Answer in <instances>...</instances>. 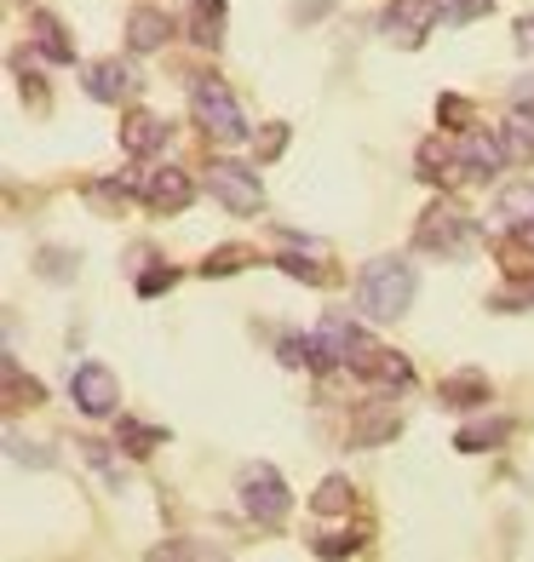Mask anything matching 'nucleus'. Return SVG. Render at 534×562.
<instances>
[{
	"label": "nucleus",
	"mask_w": 534,
	"mask_h": 562,
	"mask_svg": "<svg viewBox=\"0 0 534 562\" xmlns=\"http://www.w3.org/2000/svg\"><path fill=\"white\" fill-rule=\"evenodd\" d=\"M133 69H126L121 58H104L87 69V98H98V104H121V98H133Z\"/></svg>",
	"instance_id": "15"
},
{
	"label": "nucleus",
	"mask_w": 534,
	"mask_h": 562,
	"mask_svg": "<svg viewBox=\"0 0 534 562\" xmlns=\"http://www.w3.org/2000/svg\"><path fill=\"white\" fill-rule=\"evenodd\" d=\"M397 430H402L397 402H363L351 414V448H386Z\"/></svg>",
	"instance_id": "12"
},
{
	"label": "nucleus",
	"mask_w": 534,
	"mask_h": 562,
	"mask_svg": "<svg viewBox=\"0 0 534 562\" xmlns=\"http://www.w3.org/2000/svg\"><path fill=\"white\" fill-rule=\"evenodd\" d=\"M494 252H500V265L512 276H534V236H529V229H523V236H500Z\"/></svg>",
	"instance_id": "24"
},
{
	"label": "nucleus",
	"mask_w": 534,
	"mask_h": 562,
	"mask_svg": "<svg viewBox=\"0 0 534 562\" xmlns=\"http://www.w3.org/2000/svg\"><path fill=\"white\" fill-rule=\"evenodd\" d=\"M69 396H75V407H81L87 419H110L115 402H121V379L104 362H81L69 373Z\"/></svg>",
	"instance_id": "6"
},
{
	"label": "nucleus",
	"mask_w": 534,
	"mask_h": 562,
	"mask_svg": "<svg viewBox=\"0 0 534 562\" xmlns=\"http://www.w3.org/2000/svg\"><path fill=\"white\" fill-rule=\"evenodd\" d=\"M190 110L219 144H242L247 138V121H242L236 98H231V87H224L219 75H201V81L190 87Z\"/></svg>",
	"instance_id": "3"
},
{
	"label": "nucleus",
	"mask_w": 534,
	"mask_h": 562,
	"mask_svg": "<svg viewBox=\"0 0 534 562\" xmlns=\"http://www.w3.org/2000/svg\"><path fill=\"white\" fill-rule=\"evenodd\" d=\"M327 7H334V0H293V18H299V23H316Z\"/></svg>",
	"instance_id": "40"
},
{
	"label": "nucleus",
	"mask_w": 534,
	"mask_h": 562,
	"mask_svg": "<svg viewBox=\"0 0 534 562\" xmlns=\"http://www.w3.org/2000/svg\"><path fill=\"white\" fill-rule=\"evenodd\" d=\"M505 167V144L489 138L482 126L460 133V184H489V178Z\"/></svg>",
	"instance_id": "11"
},
{
	"label": "nucleus",
	"mask_w": 534,
	"mask_h": 562,
	"mask_svg": "<svg viewBox=\"0 0 534 562\" xmlns=\"http://www.w3.org/2000/svg\"><path fill=\"white\" fill-rule=\"evenodd\" d=\"M185 30H190L196 46H208V53H213V46L224 41V0H190V23H185Z\"/></svg>",
	"instance_id": "20"
},
{
	"label": "nucleus",
	"mask_w": 534,
	"mask_h": 562,
	"mask_svg": "<svg viewBox=\"0 0 534 562\" xmlns=\"http://www.w3.org/2000/svg\"><path fill=\"white\" fill-rule=\"evenodd\" d=\"M282 362H288V368H311V339L288 334V339H282Z\"/></svg>",
	"instance_id": "38"
},
{
	"label": "nucleus",
	"mask_w": 534,
	"mask_h": 562,
	"mask_svg": "<svg viewBox=\"0 0 534 562\" xmlns=\"http://www.w3.org/2000/svg\"><path fill=\"white\" fill-rule=\"evenodd\" d=\"M208 190L231 207L236 218H247V213H259V201H265V190H259V172L253 167H236V161H213L208 167Z\"/></svg>",
	"instance_id": "7"
},
{
	"label": "nucleus",
	"mask_w": 534,
	"mask_h": 562,
	"mask_svg": "<svg viewBox=\"0 0 534 562\" xmlns=\"http://www.w3.org/2000/svg\"><path fill=\"white\" fill-rule=\"evenodd\" d=\"M363 327L351 316H327L316 334H311V368H351V356L363 350Z\"/></svg>",
	"instance_id": "8"
},
{
	"label": "nucleus",
	"mask_w": 534,
	"mask_h": 562,
	"mask_svg": "<svg viewBox=\"0 0 534 562\" xmlns=\"http://www.w3.org/2000/svg\"><path fill=\"white\" fill-rule=\"evenodd\" d=\"M149 557H219V546H201V540H167V546H156V551H149Z\"/></svg>",
	"instance_id": "36"
},
{
	"label": "nucleus",
	"mask_w": 534,
	"mask_h": 562,
	"mask_svg": "<svg viewBox=\"0 0 534 562\" xmlns=\"http://www.w3.org/2000/svg\"><path fill=\"white\" fill-rule=\"evenodd\" d=\"M443 18V0H391L386 18H379V30H386L391 46H402V53H414V46L437 30Z\"/></svg>",
	"instance_id": "5"
},
{
	"label": "nucleus",
	"mask_w": 534,
	"mask_h": 562,
	"mask_svg": "<svg viewBox=\"0 0 534 562\" xmlns=\"http://www.w3.org/2000/svg\"><path fill=\"white\" fill-rule=\"evenodd\" d=\"M351 373L368 379V385H386V391H402V385L414 379L409 356H397V350H386V345H363V350L351 356Z\"/></svg>",
	"instance_id": "10"
},
{
	"label": "nucleus",
	"mask_w": 534,
	"mask_h": 562,
	"mask_svg": "<svg viewBox=\"0 0 534 562\" xmlns=\"http://www.w3.org/2000/svg\"><path fill=\"white\" fill-rule=\"evenodd\" d=\"M18 69V87H23V98H30V110H46V81H41V69H30V64H12Z\"/></svg>",
	"instance_id": "34"
},
{
	"label": "nucleus",
	"mask_w": 534,
	"mask_h": 562,
	"mask_svg": "<svg viewBox=\"0 0 534 562\" xmlns=\"http://www.w3.org/2000/svg\"><path fill=\"white\" fill-rule=\"evenodd\" d=\"M167 442V430H156V425H144V419H115V448H126L133 459H144V453H156Z\"/></svg>",
	"instance_id": "22"
},
{
	"label": "nucleus",
	"mask_w": 534,
	"mask_h": 562,
	"mask_svg": "<svg viewBox=\"0 0 534 562\" xmlns=\"http://www.w3.org/2000/svg\"><path fill=\"white\" fill-rule=\"evenodd\" d=\"M466 229H471V218H466L460 201L437 195V201L420 213V224H414V247H420V252H454V247L466 241Z\"/></svg>",
	"instance_id": "4"
},
{
	"label": "nucleus",
	"mask_w": 534,
	"mask_h": 562,
	"mask_svg": "<svg viewBox=\"0 0 534 562\" xmlns=\"http://www.w3.org/2000/svg\"><path fill=\"white\" fill-rule=\"evenodd\" d=\"M351 505H356V488H351L345 476H327L322 488L311 494V510H316V517H340V510H351Z\"/></svg>",
	"instance_id": "23"
},
{
	"label": "nucleus",
	"mask_w": 534,
	"mask_h": 562,
	"mask_svg": "<svg viewBox=\"0 0 534 562\" xmlns=\"http://www.w3.org/2000/svg\"><path fill=\"white\" fill-rule=\"evenodd\" d=\"M489 311H534V276H518L512 288H500L489 299Z\"/></svg>",
	"instance_id": "31"
},
{
	"label": "nucleus",
	"mask_w": 534,
	"mask_h": 562,
	"mask_svg": "<svg viewBox=\"0 0 534 562\" xmlns=\"http://www.w3.org/2000/svg\"><path fill=\"white\" fill-rule=\"evenodd\" d=\"M167 133H173V126H167L162 115L133 110V115L121 121V149H126V156H156V149L167 144Z\"/></svg>",
	"instance_id": "14"
},
{
	"label": "nucleus",
	"mask_w": 534,
	"mask_h": 562,
	"mask_svg": "<svg viewBox=\"0 0 534 562\" xmlns=\"http://www.w3.org/2000/svg\"><path fill=\"white\" fill-rule=\"evenodd\" d=\"M500 144H505V161H512V167H529L534 161V115L518 110L512 121L500 126Z\"/></svg>",
	"instance_id": "21"
},
{
	"label": "nucleus",
	"mask_w": 534,
	"mask_h": 562,
	"mask_svg": "<svg viewBox=\"0 0 534 562\" xmlns=\"http://www.w3.org/2000/svg\"><path fill=\"white\" fill-rule=\"evenodd\" d=\"M173 281H178V270H173V265H149V270L138 276V299H156V293H167Z\"/></svg>",
	"instance_id": "35"
},
{
	"label": "nucleus",
	"mask_w": 534,
	"mask_h": 562,
	"mask_svg": "<svg viewBox=\"0 0 534 562\" xmlns=\"http://www.w3.org/2000/svg\"><path fill=\"white\" fill-rule=\"evenodd\" d=\"M414 167H420V178L425 184H454L460 178V138H425L420 149H414Z\"/></svg>",
	"instance_id": "13"
},
{
	"label": "nucleus",
	"mask_w": 534,
	"mask_h": 562,
	"mask_svg": "<svg viewBox=\"0 0 534 562\" xmlns=\"http://www.w3.org/2000/svg\"><path fill=\"white\" fill-rule=\"evenodd\" d=\"M276 265H282L293 281H311V288H334V281H340V270H322V265H304V252H282V259H276Z\"/></svg>",
	"instance_id": "30"
},
{
	"label": "nucleus",
	"mask_w": 534,
	"mask_h": 562,
	"mask_svg": "<svg viewBox=\"0 0 534 562\" xmlns=\"http://www.w3.org/2000/svg\"><path fill=\"white\" fill-rule=\"evenodd\" d=\"M518 41H523V46H534V18H523V23H518Z\"/></svg>",
	"instance_id": "41"
},
{
	"label": "nucleus",
	"mask_w": 534,
	"mask_h": 562,
	"mask_svg": "<svg viewBox=\"0 0 534 562\" xmlns=\"http://www.w3.org/2000/svg\"><path fill=\"white\" fill-rule=\"evenodd\" d=\"M368 546V528H345V533H316L311 551L316 557H351V551H363Z\"/></svg>",
	"instance_id": "29"
},
{
	"label": "nucleus",
	"mask_w": 534,
	"mask_h": 562,
	"mask_svg": "<svg viewBox=\"0 0 534 562\" xmlns=\"http://www.w3.org/2000/svg\"><path fill=\"white\" fill-rule=\"evenodd\" d=\"M529 236H534V224H529Z\"/></svg>",
	"instance_id": "42"
},
{
	"label": "nucleus",
	"mask_w": 534,
	"mask_h": 562,
	"mask_svg": "<svg viewBox=\"0 0 534 562\" xmlns=\"http://www.w3.org/2000/svg\"><path fill=\"white\" fill-rule=\"evenodd\" d=\"M512 419H471V425H460V437H454V448H460V453H489V448H505V442H512Z\"/></svg>",
	"instance_id": "18"
},
{
	"label": "nucleus",
	"mask_w": 534,
	"mask_h": 562,
	"mask_svg": "<svg viewBox=\"0 0 534 562\" xmlns=\"http://www.w3.org/2000/svg\"><path fill=\"white\" fill-rule=\"evenodd\" d=\"M30 41H35L53 64H75V41H69V30H64L53 12H30Z\"/></svg>",
	"instance_id": "19"
},
{
	"label": "nucleus",
	"mask_w": 534,
	"mask_h": 562,
	"mask_svg": "<svg viewBox=\"0 0 534 562\" xmlns=\"http://www.w3.org/2000/svg\"><path fill=\"white\" fill-rule=\"evenodd\" d=\"M494 391H489V373H477V368H460V373H448L443 385H437V402L443 407H482Z\"/></svg>",
	"instance_id": "17"
},
{
	"label": "nucleus",
	"mask_w": 534,
	"mask_h": 562,
	"mask_svg": "<svg viewBox=\"0 0 534 562\" xmlns=\"http://www.w3.org/2000/svg\"><path fill=\"white\" fill-rule=\"evenodd\" d=\"M282 149H288V126H282V121H270V126H265V138H259V161H276Z\"/></svg>",
	"instance_id": "37"
},
{
	"label": "nucleus",
	"mask_w": 534,
	"mask_h": 562,
	"mask_svg": "<svg viewBox=\"0 0 534 562\" xmlns=\"http://www.w3.org/2000/svg\"><path fill=\"white\" fill-rule=\"evenodd\" d=\"M242 265H253V252L247 247H219V252H208V265H201V276H236Z\"/></svg>",
	"instance_id": "32"
},
{
	"label": "nucleus",
	"mask_w": 534,
	"mask_h": 562,
	"mask_svg": "<svg viewBox=\"0 0 534 562\" xmlns=\"http://www.w3.org/2000/svg\"><path fill=\"white\" fill-rule=\"evenodd\" d=\"M437 121L448 126V133H471V126H477V104L460 98V92H443L437 98Z\"/></svg>",
	"instance_id": "26"
},
{
	"label": "nucleus",
	"mask_w": 534,
	"mask_h": 562,
	"mask_svg": "<svg viewBox=\"0 0 534 562\" xmlns=\"http://www.w3.org/2000/svg\"><path fill=\"white\" fill-rule=\"evenodd\" d=\"M46 402V385L41 379H23V368L7 356V407H41Z\"/></svg>",
	"instance_id": "25"
},
{
	"label": "nucleus",
	"mask_w": 534,
	"mask_h": 562,
	"mask_svg": "<svg viewBox=\"0 0 534 562\" xmlns=\"http://www.w3.org/2000/svg\"><path fill=\"white\" fill-rule=\"evenodd\" d=\"M41 276L64 281V276H69V252H58V247H53V252H41Z\"/></svg>",
	"instance_id": "39"
},
{
	"label": "nucleus",
	"mask_w": 534,
	"mask_h": 562,
	"mask_svg": "<svg viewBox=\"0 0 534 562\" xmlns=\"http://www.w3.org/2000/svg\"><path fill=\"white\" fill-rule=\"evenodd\" d=\"M500 218L512 224V229H529V224H534V184L505 190V195H500Z\"/></svg>",
	"instance_id": "27"
},
{
	"label": "nucleus",
	"mask_w": 534,
	"mask_h": 562,
	"mask_svg": "<svg viewBox=\"0 0 534 562\" xmlns=\"http://www.w3.org/2000/svg\"><path fill=\"white\" fill-rule=\"evenodd\" d=\"M87 201L104 218H121L126 213V184H121V178H98V184H87Z\"/></svg>",
	"instance_id": "28"
},
{
	"label": "nucleus",
	"mask_w": 534,
	"mask_h": 562,
	"mask_svg": "<svg viewBox=\"0 0 534 562\" xmlns=\"http://www.w3.org/2000/svg\"><path fill=\"white\" fill-rule=\"evenodd\" d=\"M167 35H173V18L156 12V7H138L126 18V46H133V53H162Z\"/></svg>",
	"instance_id": "16"
},
{
	"label": "nucleus",
	"mask_w": 534,
	"mask_h": 562,
	"mask_svg": "<svg viewBox=\"0 0 534 562\" xmlns=\"http://www.w3.org/2000/svg\"><path fill=\"white\" fill-rule=\"evenodd\" d=\"M356 304L374 316V322H402L414 304V265L409 259H374L356 281Z\"/></svg>",
	"instance_id": "1"
},
{
	"label": "nucleus",
	"mask_w": 534,
	"mask_h": 562,
	"mask_svg": "<svg viewBox=\"0 0 534 562\" xmlns=\"http://www.w3.org/2000/svg\"><path fill=\"white\" fill-rule=\"evenodd\" d=\"M190 195H196V184H190V172H178V167H156V172H144V184H138V201L149 213H185L190 207Z\"/></svg>",
	"instance_id": "9"
},
{
	"label": "nucleus",
	"mask_w": 534,
	"mask_h": 562,
	"mask_svg": "<svg viewBox=\"0 0 534 562\" xmlns=\"http://www.w3.org/2000/svg\"><path fill=\"white\" fill-rule=\"evenodd\" d=\"M489 7L494 0H443V23L460 30V23H471V18H489Z\"/></svg>",
	"instance_id": "33"
},
{
	"label": "nucleus",
	"mask_w": 534,
	"mask_h": 562,
	"mask_svg": "<svg viewBox=\"0 0 534 562\" xmlns=\"http://www.w3.org/2000/svg\"><path fill=\"white\" fill-rule=\"evenodd\" d=\"M236 494H242V510L259 528H282L288 510H293V494H288V482H282L276 465H247L242 482H236Z\"/></svg>",
	"instance_id": "2"
}]
</instances>
